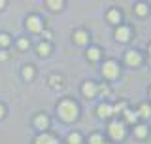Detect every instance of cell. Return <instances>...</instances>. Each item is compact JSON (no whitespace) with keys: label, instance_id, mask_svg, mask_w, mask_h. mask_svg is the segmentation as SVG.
Here are the masks:
<instances>
[{"label":"cell","instance_id":"6da1fadb","mask_svg":"<svg viewBox=\"0 0 151 144\" xmlns=\"http://www.w3.org/2000/svg\"><path fill=\"white\" fill-rule=\"evenodd\" d=\"M57 112H59V116L63 118L64 121H74V119H78V116H79V106L72 99H63L57 104Z\"/></svg>","mask_w":151,"mask_h":144},{"label":"cell","instance_id":"7a4b0ae2","mask_svg":"<svg viewBox=\"0 0 151 144\" xmlns=\"http://www.w3.org/2000/svg\"><path fill=\"white\" fill-rule=\"evenodd\" d=\"M102 76L106 80H115L117 76H119V65H117V61H106V63L102 65Z\"/></svg>","mask_w":151,"mask_h":144},{"label":"cell","instance_id":"3957f363","mask_svg":"<svg viewBox=\"0 0 151 144\" xmlns=\"http://www.w3.org/2000/svg\"><path fill=\"white\" fill-rule=\"evenodd\" d=\"M108 133H110V137L113 140H123L125 135H127V127H125V123H121V121H111L110 125H108Z\"/></svg>","mask_w":151,"mask_h":144},{"label":"cell","instance_id":"277c9868","mask_svg":"<svg viewBox=\"0 0 151 144\" xmlns=\"http://www.w3.org/2000/svg\"><path fill=\"white\" fill-rule=\"evenodd\" d=\"M27 28L30 32H42V19H40V15H36V13L28 15L27 17Z\"/></svg>","mask_w":151,"mask_h":144},{"label":"cell","instance_id":"5b68a950","mask_svg":"<svg viewBox=\"0 0 151 144\" xmlns=\"http://www.w3.org/2000/svg\"><path fill=\"white\" fill-rule=\"evenodd\" d=\"M130 36H132L130 27H127V25H119V27L115 28V40H117V42H129V40H130Z\"/></svg>","mask_w":151,"mask_h":144},{"label":"cell","instance_id":"8992f818","mask_svg":"<svg viewBox=\"0 0 151 144\" xmlns=\"http://www.w3.org/2000/svg\"><path fill=\"white\" fill-rule=\"evenodd\" d=\"M125 63L129 65V66H140V65H142V53H140V51H136V49L127 51Z\"/></svg>","mask_w":151,"mask_h":144},{"label":"cell","instance_id":"52a82bcc","mask_svg":"<svg viewBox=\"0 0 151 144\" xmlns=\"http://www.w3.org/2000/svg\"><path fill=\"white\" fill-rule=\"evenodd\" d=\"M81 91H83V95H85L87 99H94V97L98 95V85L94 84V81L87 80V81L81 85Z\"/></svg>","mask_w":151,"mask_h":144},{"label":"cell","instance_id":"ba28073f","mask_svg":"<svg viewBox=\"0 0 151 144\" xmlns=\"http://www.w3.org/2000/svg\"><path fill=\"white\" fill-rule=\"evenodd\" d=\"M106 19H108V23L119 27L121 21H123V13H121L117 8H110V9H108V13H106Z\"/></svg>","mask_w":151,"mask_h":144},{"label":"cell","instance_id":"9c48e42d","mask_svg":"<svg viewBox=\"0 0 151 144\" xmlns=\"http://www.w3.org/2000/svg\"><path fill=\"white\" fill-rule=\"evenodd\" d=\"M74 42L76 44H79V46H85L89 42V32L85 31V28H78V31H74Z\"/></svg>","mask_w":151,"mask_h":144},{"label":"cell","instance_id":"30bf717a","mask_svg":"<svg viewBox=\"0 0 151 144\" xmlns=\"http://www.w3.org/2000/svg\"><path fill=\"white\" fill-rule=\"evenodd\" d=\"M96 114H98V118H102V119H108L113 114V108H111V104H108V103H100L98 104V108H96Z\"/></svg>","mask_w":151,"mask_h":144},{"label":"cell","instance_id":"8fae6325","mask_svg":"<svg viewBox=\"0 0 151 144\" xmlns=\"http://www.w3.org/2000/svg\"><path fill=\"white\" fill-rule=\"evenodd\" d=\"M34 144H59L55 135H49V133H42L34 138Z\"/></svg>","mask_w":151,"mask_h":144},{"label":"cell","instance_id":"7c38bea8","mask_svg":"<svg viewBox=\"0 0 151 144\" xmlns=\"http://www.w3.org/2000/svg\"><path fill=\"white\" fill-rule=\"evenodd\" d=\"M34 127L40 129V131H45V129L49 127V118H47L45 114H38L34 118Z\"/></svg>","mask_w":151,"mask_h":144},{"label":"cell","instance_id":"4fadbf2b","mask_svg":"<svg viewBox=\"0 0 151 144\" xmlns=\"http://www.w3.org/2000/svg\"><path fill=\"white\" fill-rule=\"evenodd\" d=\"M49 85L53 89H63L64 87V78L60 74H51L49 76Z\"/></svg>","mask_w":151,"mask_h":144},{"label":"cell","instance_id":"5bb4252c","mask_svg":"<svg viewBox=\"0 0 151 144\" xmlns=\"http://www.w3.org/2000/svg\"><path fill=\"white\" fill-rule=\"evenodd\" d=\"M51 44L49 42H42V44H38V49H36V53L40 55V57H47V55H51Z\"/></svg>","mask_w":151,"mask_h":144},{"label":"cell","instance_id":"9a60e30c","mask_svg":"<svg viewBox=\"0 0 151 144\" xmlns=\"http://www.w3.org/2000/svg\"><path fill=\"white\" fill-rule=\"evenodd\" d=\"M21 74H23V78H25L27 81H30V80H34V76H36V68L32 65H27V66H23Z\"/></svg>","mask_w":151,"mask_h":144},{"label":"cell","instance_id":"2e32d148","mask_svg":"<svg viewBox=\"0 0 151 144\" xmlns=\"http://www.w3.org/2000/svg\"><path fill=\"white\" fill-rule=\"evenodd\" d=\"M85 57H87L89 61H98L100 59V47H96V46L89 47V49L85 51Z\"/></svg>","mask_w":151,"mask_h":144},{"label":"cell","instance_id":"e0dca14e","mask_svg":"<svg viewBox=\"0 0 151 144\" xmlns=\"http://www.w3.org/2000/svg\"><path fill=\"white\" fill-rule=\"evenodd\" d=\"M149 135V129H147V125H136L134 127V137L136 138H140V140H144L145 137Z\"/></svg>","mask_w":151,"mask_h":144},{"label":"cell","instance_id":"ac0fdd59","mask_svg":"<svg viewBox=\"0 0 151 144\" xmlns=\"http://www.w3.org/2000/svg\"><path fill=\"white\" fill-rule=\"evenodd\" d=\"M45 6L49 9H53V12H59V9L64 8V2L63 0H45Z\"/></svg>","mask_w":151,"mask_h":144},{"label":"cell","instance_id":"d6986e66","mask_svg":"<svg viewBox=\"0 0 151 144\" xmlns=\"http://www.w3.org/2000/svg\"><path fill=\"white\" fill-rule=\"evenodd\" d=\"M134 12L138 13L140 17H145V15L149 13V6H147V4H144V2H138V4L134 6Z\"/></svg>","mask_w":151,"mask_h":144},{"label":"cell","instance_id":"ffe728a7","mask_svg":"<svg viewBox=\"0 0 151 144\" xmlns=\"http://www.w3.org/2000/svg\"><path fill=\"white\" fill-rule=\"evenodd\" d=\"M138 116H140V118H149V116H151V106H149L147 103H142V104H140Z\"/></svg>","mask_w":151,"mask_h":144},{"label":"cell","instance_id":"44dd1931","mask_svg":"<svg viewBox=\"0 0 151 144\" xmlns=\"http://www.w3.org/2000/svg\"><path fill=\"white\" fill-rule=\"evenodd\" d=\"M68 144H83V137H81V133H78V131L70 133V135H68Z\"/></svg>","mask_w":151,"mask_h":144},{"label":"cell","instance_id":"7402d4cb","mask_svg":"<svg viewBox=\"0 0 151 144\" xmlns=\"http://www.w3.org/2000/svg\"><path fill=\"white\" fill-rule=\"evenodd\" d=\"M89 144H106L104 135H102V133H93V135L89 137Z\"/></svg>","mask_w":151,"mask_h":144},{"label":"cell","instance_id":"603a6c76","mask_svg":"<svg viewBox=\"0 0 151 144\" xmlns=\"http://www.w3.org/2000/svg\"><path fill=\"white\" fill-rule=\"evenodd\" d=\"M123 114H125V118H127V121H129V123H134L136 119L140 118V116H138V112H134V110H130V108H127Z\"/></svg>","mask_w":151,"mask_h":144},{"label":"cell","instance_id":"cb8c5ba5","mask_svg":"<svg viewBox=\"0 0 151 144\" xmlns=\"http://www.w3.org/2000/svg\"><path fill=\"white\" fill-rule=\"evenodd\" d=\"M113 114H119V112H125L127 108H129V103H127V100H119V103L117 104H113Z\"/></svg>","mask_w":151,"mask_h":144},{"label":"cell","instance_id":"d4e9b609","mask_svg":"<svg viewBox=\"0 0 151 144\" xmlns=\"http://www.w3.org/2000/svg\"><path fill=\"white\" fill-rule=\"evenodd\" d=\"M17 46H19V49H27V47L30 46V42H28L27 38H19V40H17Z\"/></svg>","mask_w":151,"mask_h":144},{"label":"cell","instance_id":"484cf974","mask_svg":"<svg viewBox=\"0 0 151 144\" xmlns=\"http://www.w3.org/2000/svg\"><path fill=\"white\" fill-rule=\"evenodd\" d=\"M8 46H9V36L0 34V47H8Z\"/></svg>","mask_w":151,"mask_h":144},{"label":"cell","instance_id":"4316f807","mask_svg":"<svg viewBox=\"0 0 151 144\" xmlns=\"http://www.w3.org/2000/svg\"><path fill=\"white\" fill-rule=\"evenodd\" d=\"M98 93H104V95H110V87L106 84H100L98 85Z\"/></svg>","mask_w":151,"mask_h":144},{"label":"cell","instance_id":"83f0119b","mask_svg":"<svg viewBox=\"0 0 151 144\" xmlns=\"http://www.w3.org/2000/svg\"><path fill=\"white\" fill-rule=\"evenodd\" d=\"M42 36H44V38H45V40H47V42H49V40H51V38H53V32H51V31H44V32H42Z\"/></svg>","mask_w":151,"mask_h":144},{"label":"cell","instance_id":"f1b7e54d","mask_svg":"<svg viewBox=\"0 0 151 144\" xmlns=\"http://www.w3.org/2000/svg\"><path fill=\"white\" fill-rule=\"evenodd\" d=\"M6 116V108H4V104H0V119Z\"/></svg>","mask_w":151,"mask_h":144},{"label":"cell","instance_id":"f546056e","mask_svg":"<svg viewBox=\"0 0 151 144\" xmlns=\"http://www.w3.org/2000/svg\"><path fill=\"white\" fill-rule=\"evenodd\" d=\"M6 8V2H4V0H0V9H4Z\"/></svg>","mask_w":151,"mask_h":144},{"label":"cell","instance_id":"4dcf8cb0","mask_svg":"<svg viewBox=\"0 0 151 144\" xmlns=\"http://www.w3.org/2000/svg\"><path fill=\"white\" fill-rule=\"evenodd\" d=\"M147 49H149V55H151V44H149V47H147Z\"/></svg>","mask_w":151,"mask_h":144},{"label":"cell","instance_id":"1f68e13d","mask_svg":"<svg viewBox=\"0 0 151 144\" xmlns=\"http://www.w3.org/2000/svg\"><path fill=\"white\" fill-rule=\"evenodd\" d=\"M149 99H151V87H149Z\"/></svg>","mask_w":151,"mask_h":144}]
</instances>
